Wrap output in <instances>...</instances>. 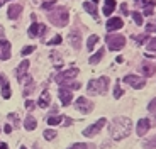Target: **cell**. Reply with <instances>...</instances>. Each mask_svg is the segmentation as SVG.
<instances>
[{"label": "cell", "instance_id": "7bdbcfd3", "mask_svg": "<svg viewBox=\"0 0 156 149\" xmlns=\"http://www.w3.org/2000/svg\"><path fill=\"white\" fill-rule=\"evenodd\" d=\"M4 130H5L7 134H10V132H12V126H10V124H5V126H4Z\"/></svg>", "mask_w": 156, "mask_h": 149}, {"label": "cell", "instance_id": "1f68e13d", "mask_svg": "<svg viewBox=\"0 0 156 149\" xmlns=\"http://www.w3.org/2000/svg\"><path fill=\"white\" fill-rule=\"evenodd\" d=\"M148 110H149V114H151V115H154V117H156V98H153L151 102H149Z\"/></svg>", "mask_w": 156, "mask_h": 149}, {"label": "cell", "instance_id": "ffe728a7", "mask_svg": "<svg viewBox=\"0 0 156 149\" xmlns=\"http://www.w3.org/2000/svg\"><path fill=\"white\" fill-rule=\"evenodd\" d=\"M95 5H97V4H94V2H90V0H88V2H83V9H85V10L88 12L90 16L94 17V19H97V17H98V14H97V7H95Z\"/></svg>", "mask_w": 156, "mask_h": 149}, {"label": "cell", "instance_id": "e575fe53", "mask_svg": "<svg viewBox=\"0 0 156 149\" xmlns=\"http://www.w3.org/2000/svg\"><path fill=\"white\" fill-rule=\"evenodd\" d=\"M55 4H56L55 0H48V2H44L41 7H43L44 10H51V9H55Z\"/></svg>", "mask_w": 156, "mask_h": 149}, {"label": "cell", "instance_id": "74e56055", "mask_svg": "<svg viewBox=\"0 0 156 149\" xmlns=\"http://www.w3.org/2000/svg\"><path fill=\"white\" fill-rule=\"evenodd\" d=\"M32 51H34V46H26L22 51H20V54H22V56H27V54H31Z\"/></svg>", "mask_w": 156, "mask_h": 149}, {"label": "cell", "instance_id": "277c9868", "mask_svg": "<svg viewBox=\"0 0 156 149\" xmlns=\"http://www.w3.org/2000/svg\"><path fill=\"white\" fill-rule=\"evenodd\" d=\"M78 73H80V71H78V68H70V70H65V71H61V73L55 74V81L58 83L59 86H65V85H68L70 81H73L75 76H76Z\"/></svg>", "mask_w": 156, "mask_h": 149}, {"label": "cell", "instance_id": "b9f144b4", "mask_svg": "<svg viewBox=\"0 0 156 149\" xmlns=\"http://www.w3.org/2000/svg\"><path fill=\"white\" fill-rule=\"evenodd\" d=\"M121 10H122V14H124V16H127V14H129V10H127V4H122V5H121Z\"/></svg>", "mask_w": 156, "mask_h": 149}, {"label": "cell", "instance_id": "5bb4252c", "mask_svg": "<svg viewBox=\"0 0 156 149\" xmlns=\"http://www.w3.org/2000/svg\"><path fill=\"white\" fill-rule=\"evenodd\" d=\"M20 14H22V5H20V4H12L10 7H9V12H7L9 19L16 20V19H19V17H20Z\"/></svg>", "mask_w": 156, "mask_h": 149}, {"label": "cell", "instance_id": "3957f363", "mask_svg": "<svg viewBox=\"0 0 156 149\" xmlns=\"http://www.w3.org/2000/svg\"><path fill=\"white\" fill-rule=\"evenodd\" d=\"M109 90V78L107 76H100L97 80H90L87 85V92L88 95H105Z\"/></svg>", "mask_w": 156, "mask_h": 149}, {"label": "cell", "instance_id": "d590c367", "mask_svg": "<svg viewBox=\"0 0 156 149\" xmlns=\"http://www.w3.org/2000/svg\"><path fill=\"white\" fill-rule=\"evenodd\" d=\"M148 37H149L148 34H143V36H134V41H136L137 44H143L144 41H148Z\"/></svg>", "mask_w": 156, "mask_h": 149}, {"label": "cell", "instance_id": "484cf974", "mask_svg": "<svg viewBox=\"0 0 156 149\" xmlns=\"http://www.w3.org/2000/svg\"><path fill=\"white\" fill-rule=\"evenodd\" d=\"M154 5H156V2L154 0H151V2H148V4L144 5V16H151L153 14V10H154Z\"/></svg>", "mask_w": 156, "mask_h": 149}, {"label": "cell", "instance_id": "d4e9b609", "mask_svg": "<svg viewBox=\"0 0 156 149\" xmlns=\"http://www.w3.org/2000/svg\"><path fill=\"white\" fill-rule=\"evenodd\" d=\"M143 147H144V149H156V136L143 142Z\"/></svg>", "mask_w": 156, "mask_h": 149}, {"label": "cell", "instance_id": "7c38bea8", "mask_svg": "<svg viewBox=\"0 0 156 149\" xmlns=\"http://www.w3.org/2000/svg\"><path fill=\"white\" fill-rule=\"evenodd\" d=\"M9 58H10V43L5 39H0V59L5 61Z\"/></svg>", "mask_w": 156, "mask_h": 149}, {"label": "cell", "instance_id": "f1b7e54d", "mask_svg": "<svg viewBox=\"0 0 156 149\" xmlns=\"http://www.w3.org/2000/svg\"><path fill=\"white\" fill-rule=\"evenodd\" d=\"M12 92H10V85L9 83H5V85H2V97L4 98H10Z\"/></svg>", "mask_w": 156, "mask_h": 149}, {"label": "cell", "instance_id": "7dc6e473", "mask_svg": "<svg viewBox=\"0 0 156 149\" xmlns=\"http://www.w3.org/2000/svg\"><path fill=\"white\" fill-rule=\"evenodd\" d=\"M0 149H9V146L5 142H0Z\"/></svg>", "mask_w": 156, "mask_h": 149}, {"label": "cell", "instance_id": "ba28073f", "mask_svg": "<svg viewBox=\"0 0 156 149\" xmlns=\"http://www.w3.org/2000/svg\"><path fill=\"white\" fill-rule=\"evenodd\" d=\"M122 81L127 83V85H131L133 88H136V90L144 88V85H146V80L141 78V76H137V74H126L124 78H122Z\"/></svg>", "mask_w": 156, "mask_h": 149}, {"label": "cell", "instance_id": "9c48e42d", "mask_svg": "<svg viewBox=\"0 0 156 149\" xmlns=\"http://www.w3.org/2000/svg\"><path fill=\"white\" fill-rule=\"evenodd\" d=\"M58 97L59 100H61V105H70L71 100H73V93H71V90H68V88H65V86H59V92H58Z\"/></svg>", "mask_w": 156, "mask_h": 149}, {"label": "cell", "instance_id": "bcb514c9", "mask_svg": "<svg viewBox=\"0 0 156 149\" xmlns=\"http://www.w3.org/2000/svg\"><path fill=\"white\" fill-rule=\"evenodd\" d=\"M5 36V31H4V27H2V26H0V39H2V37H4Z\"/></svg>", "mask_w": 156, "mask_h": 149}, {"label": "cell", "instance_id": "cb8c5ba5", "mask_svg": "<svg viewBox=\"0 0 156 149\" xmlns=\"http://www.w3.org/2000/svg\"><path fill=\"white\" fill-rule=\"evenodd\" d=\"M63 115H49V117H48V124H49V126H58V124H61L63 122Z\"/></svg>", "mask_w": 156, "mask_h": 149}, {"label": "cell", "instance_id": "d6a6232c", "mask_svg": "<svg viewBox=\"0 0 156 149\" xmlns=\"http://www.w3.org/2000/svg\"><path fill=\"white\" fill-rule=\"evenodd\" d=\"M146 47H148V51L154 53L156 51V37H151V39L148 41V46H146Z\"/></svg>", "mask_w": 156, "mask_h": 149}, {"label": "cell", "instance_id": "83f0119b", "mask_svg": "<svg viewBox=\"0 0 156 149\" xmlns=\"http://www.w3.org/2000/svg\"><path fill=\"white\" fill-rule=\"evenodd\" d=\"M43 136H44V139H46V141H53V139L56 137V130H53V129H46Z\"/></svg>", "mask_w": 156, "mask_h": 149}, {"label": "cell", "instance_id": "5b68a950", "mask_svg": "<svg viewBox=\"0 0 156 149\" xmlns=\"http://www.w3.org/2000/svg\"><path fill=\"white\" fill-rule=\"evenodd\" d=\"M105 41L110 51H119L126 46V37L122 34H107Z\"/></svg>", "mask_w": 156, "mask_h": 149}, {"label": "cell", "instance_id": "8fae6325", "mask_svg": "<svg viewBox=\"0 0 156 149\" xmlns=\"http://www.w3.org/2000/svg\"><path fill=\"white\" fill-rule=\"evenodd\" d=\"M43 32H46V26L44 24H39V22H32V26L29 27V31H27V34H29V37H37L39 34L43 36Z\"/></svg>", "mask_w": 156, "mask_h": 149}, {"label": "cell", "instance_id": "4316f807", "mask_svg": "<svg viewBox=\"0 0 156 149\" xmlns=\"http://www.w3.org/2000/svg\"><path fill=\"white\" fill-rule=\"evenodd\" d=\"M68 149H94V146H87L85 142H75Z\"/></svg>", "mask_w": 156, "mask_h": 149}, {"label": "cell", "instance_id": "60d3db41", "mask_svg": "<svg viewBox=\"0 0 156 149\" xmlns=\"http://www.w3.org/2000/svg\"><path fill=\"white\" fill-rule=\"evenodd\" d=\"M146 4H148V0H136V5H137V7H144Z\"/></svg>", "mask_w": 156, "mask_h": 149}, {"label": "cell", "instance_id": "ee69618b", "mask_svg": "<svg viewBox=\"0 0 156 149\" xmlns=\"http://www.w3.org/2000/svg\"><path fill=\"white\" fill-rule=\"evenodd\" d=\"M5 83H7V78H5V74L0 73V85H5Z\"/></svg>", "mask_w": 156, "mask_h": 149}, {"label": "cell", "instance_id": "e0dca14e", "mask_svg": "<svg viewBox=\"0 0 156 149\" xmlns=\"http://www.w3.org/2000/svg\"><path fill=\"white\" fill-rule=\"evenodd\" d=\"M70 43H71V46H73L75 49H80V47H82V34H80L76 29H75V31H71Z\"/></svg>", "mask_w": 156, "mask_h": 149}, {"label": "cell", "instance_id": "d6986e66", "mask_svg": "<svg viewBox=\"0 0 156 149\" xmlns=\"http://www.w3.org/2000/svg\"><path fill=\"white\" fill-rule=\"evenodd\" d=\"M24 127L27 130H34L37 127V120H36L34 115H26V119H24Z\"/></svg>", "mask_w": 156, "mask_h": 149}, {"label": "cell", "instance_id": "7402d4cb", "mask_svg": "<svg viewBox=\"0 0 156 149\" xmlns=\"http://www.w3.org/2000/svg\"><path fill=\"white\" fill-rule=\"evenodd\" d=\"M104 54H105V51H104V49H102V47H100V49H98V51L95 53L94 56H90V59H88V63H90V64H97L98 61H100V59L104 58Z\"/></svg>", "mask_w": 156, "mask_h": 149}, {"label": "cell", "instance_id": "c3c4849f", "mask_svg": "<svg viewBox=\"0 0 156 149\" xmlns=\"http://www.w3.org/2000/svg\"><path fill=\"white\" fill-rule=\"evenodd\" d=\"M90 2H94V4H98V0H90Z\"/></svg>", "mask_w": 156, "mask_h": 149}, {"label": "cell", "instance_id": "ab89813d", "mask_svg": "<svg viewBox=\"0 0 156 149\" xmlns=\"http://www.w3.org/2000/svg\"><path fill=\"white\" fill-rule=\"evenodd\" d=\"M146 31L148 32H156V24H148V26H146Z\"/></svg>", "mask_w": 156, "mask_h": 149}, {"label": "cell", "instance_id": "4dcf8cb0", "mask_svg": "<svg viewBox=\"0 0 156 149\" xmlns=\"http://www.w3.org/2000/svg\"><path fill=\"white\" fill-rule=\"evenodd\" d=\"M131 16H133L134 22H136L137 26H143V16H141L139 12H133V14H131Z\"/></svg>", "mask_w": 156, "mask_h": 149}, {"label": "cell", "instance_id": "681fc988", "mask_svg": "<svg viewBox=\"0 0 156 149\" xmlns=\"http://www.w3.org/2000/svg\"><path fill=\"white\" fill-rule=\"evenodd\" d=\"M20 149H27V147H26V146H22V147H20Z\"/></svg>", "mask_w": 156, "mask_h": 149}, {"label": "cell", "instance_id": "8992f818", "mask_svg": "<svg viewBox=\"0 0 156 149\" xmlns=\"http://www.w3.org/2000/svg\"><path fill=\"white\" fill-rule=\"evenodd\" d=\"M105 124H107V119H104V117L98 119V120L95 122V124L88 126L85 130H83V136H85V137H94V136H97V134L100 132V130L104 129V127H105Z\"/></svg>", "mask_w": 156, "mask_h": 149}, {"label": "cell", "instance_id": "2e32d148", "mask_svg": "<svg viewBox=\"0 0 156 149\" xmlns=\"http://www.w3.org/2000/svg\"><path fill=\"white\" fill-rule=\"evenodd\" d=\"M49 103H51V97H49V92L44 88L43 90V93H41V97H39V100L36 102V105L37 107H41V109H46V107H49Z\"/></svg>", "mask_w": 156, "mask_h": 149}, {"label": "cell", "instance_id": "52a82bcc", "mask_svg": "<svg viewBox=\"0 0 156 149\" xmlns=\"http://www.w3.org/2000/svg\"><path fill=\"white\" fill-rule=\"evenodd\" d=\"M75 109L82 114H90L94 110V102H90L87 97H78L76 102H75Z\"/></svg>", "mask_w": 156, "mask_h": 149}, {"label": "cell", "instance_id": "7a4b0ae2", "mask_svg": "<svg viewBox=\"0 0 156 149\" xmlns=\"http://www.w3.org/2000/svg\"><path fill=\"white\" fill-rule=\"evenodd\" d=\"M48 19L51 20V24H55L56 27H65L68 24V19H70V14H68L66 7H55L53 10H49L48 14Z\"/></svg>", "mask_w": 156, "mask_h": 149}, {"label": "cell", "instance_id": "ac0fdd59", "mask_svg": "<svg viewBox=\"0 0 156 149\" xmlns=\"http://www.w3.org/2000/svg\"><path fill=\"white\" fill-rule=\"evenodd\" d=\"M27 70H29V61H22V63L17 66V70H16V74H17V80H22V76L24 74H27Z\"/></svg>", "mask_w": 156, "mask_h": 149}, {"label": "cell", "instance_id": "8d00e7d4", "mask_svg": "<svg viewBox=\"0 0 156 149\" xmlns=\"http://www.w3.org/2000/svg\"><path fill=\"white\" fill-rule=\"evenodd\" d=\"M61 36H55V37H53V39H51V41H48V44H49V46H55V44H59V43H61Z\"/></svg>", "mask_w": 156, "mask_h": 149}, {"label": "cell", "instance_id": "9a60e30c", "mask_svg": "<svg viewBox=\"0 0 156 149\" xmlns=\"http://www.w3.org/2000/svg\"><path fill=\"white\" fill-rule=\"evenodd\" d=\"M141 73L144 76H153L156 73V64H153L151 61H143L141 64Z\"/></svg>", "mask_w": 156, "mask_h": 149}, {"label": "cell", "instance_id": "f35d334b", "mask_svg": "<svg viewBox=\"0 0 156 149\" xmlns=\"http://www.w3.org/2000/svg\"><path fill=\"white\" fill-rule=\"evenodd\" d=\"M34 107H36V103L32 102V100H29V98H27V102H26V109H27V110H32Z\"/></svg>", "mask_w": 156, "mask_h": 149}, {"label": "cell", "instance_id": "603a6c76", "mask_svg": "<svg viewBox=\"0 0 156 149\" xmlns=\"http://www.w3.org/2000/svg\"><path fill=\"white\" fill-rule=\"evenodd\" d=\"M97 43H98V36L97 34L90 36L88 41H87V49H88V51H94V47H95V44H97Z\"/></svg>", "mask_w": 156, "mask_h": 149}, {"label": "cell", "instance_id": "44dd1931", "mask_svg": "<svg viewBox=\"0 0 156 149\" xmlns=\"http://www.w3.org/2000/svg\"><path fill=\"white\" fill-rule=\"evenodd\" d=\"M115 0H105V5H104V14H105L107 17L112 14L114 10H115Z\"/></svg>", "mask_w": 156, "mask_h": 149}, {"label": "cell", "instance_id": "f546056e", "mask_svg": "<svg viewBox=\"0 0 156 149\" xmlns=\"http://www.w3.org/2000/svg\"><path fill=\"white\" fill-rule=\"evenodd\" d=\"M122 88H121V81H117L115 83V86H114V98H121L122 97Z\"/></svg>", "mask_w": 156, "mask_h": 149}, {"label": "cell", "instance_id": "f907efd6", "mask_svg": "<svg viewBox=\"0 0 156 149\" xmlns=\"http://www.w3.org/2000/svg\"><path fill=\"white\" fill-rule=\"evenodd\" d=\"M2 4H4V2H2V0H0V7H2Z\"/></svg>", "mask_w": 156, "mask_h": 149}, {"label": "cell", "instance_id": "f6af8a7d", "mask_svg": "<svg viewBox=\"0 0 156 149\" xmlns=\"http://www.w3.org/2000/svg\"><path fill=\"white\" fill-rule=\"evenodd\" d=\"M63 120H65V126H66V127L73 124V120H71V119H68V117H66V119H63Z\"/></svg>", "mask_w": 156, "mask_h": 149}, {"label": "cell", "instance_id": "836d02e7", "mask_svg": "<svg viewBox=\"0 0 156 149\" xmlns=\"http://www.w3.org/2000/svg\"><path fill=\"white\" fill-rule=\"evenodd\" d=\"M7 117H9V120L14 124V127H19V117H17V114H9Z\"/></svg>", "mask_w": 156, "mask_h": 149}, {"label": "cell", "instance_id": "30bf717a", "mask_svg": "<svg viewBox=\"0 0 156 149\" xmlns=\"http://www.w3.org/2000/svg\"><path fill=\"white\" fill-rule=\"evenodd\" d=\"M149 129H151V120H149V119H141L136 126V134L139 137L141 136H146Z\"/></svg>", "mask_w": 156, "mask_h": 149}, {"label": "cell", "instance_id": "4fadbf2b", "mask_svg": "<svg viewBox=\"0 0 156 149\" xmlns=\"http://www.w3.org/2000/svg\"><path fill=\"white\" fill-rule=\"evenodd\" d=\"M122 26H124V20H122L121 17H110V19L107 20V31L109 32L117 31V29H121Z\"/></svg>", "mask_w": 156, "mask_h": 149}, {"label": "cell", "instance_id": "6da1fadb", "mask_svg": "<svg viewBox=\"0 0 156 149\" xmlns=\"http://www.w3.org/2000/svg\"><path fill=\"white\" fill-rule=\"evenodd\" d=\"M133 130V122L129 117H115L110 124V137L114 141H121L127 137Z\"/></svg>", "mask_w": 156, "mask_h": 149}]
</instances>
